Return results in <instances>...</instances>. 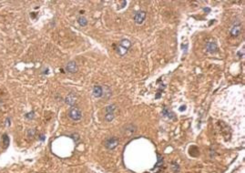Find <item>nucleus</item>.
I'll return each instance as SVG.
<instances>
[{"label":"nucleus","mask_w":245,"mask_h":173,"mask_svg":"<svg viewBox=\"0 0 245 173\" xmlns=\"http://www.w3.org/2000/svg\"><path fill=\"white\" fill-rule=\"evenodd\" d=\"M131 46V42L128 39H123L120 41L119 46L117 47V53L120 56H124L127 52H128L129 48Z\"/></svg>","instance_id":"obj_1"},{"label":"nucleus","mask_w":245,"mask_h":173,"mask_svg":"<svg viewBox=\"0 0 245 173\" xmlns=\"http://www.w3.org/2000/svg\"><path fill=\"white\" fill-rule=\"evenodd\" d=\"M68 117H69L72 120L78 121V120H80L81 118H82V112H81V110L80 108L73 107L68 110Z\"/></svg>","instance_id":"obj_2"},{"label":"nucleus","mask_w":245,"mask_h":173,"mask_svg":"<svg viewBox=\"0 0 245 173\" xmlns=\"http://www.w3.org/2000/svg\"><path fill=\"white\" fill-rule=\"evenodd\" d=\"M104 145L107 149H114L117 145H119V139H117L116 137H110V138H107L105 142H104Z\"/></svg>","instance_id":"obj_3"},{"label":"nucleus","mask_w":245,"mask_h":173,"mask_svg":"<svg viewBox=\"0 0 245 173\" xmlns=\"http://www.w3.org/2000/svg\"><path fill=\"white\" fill-rule=\"evenodd\" d=\"M146 17H147V13L145 11H142V10H140V11H138L135 14V16H134L135 23L136 24H139V25L142 24L145 21Z\"/></svg>","instance_id":"obj_4"},{"label":"nucleus","mask_w":245,"mask_h":173,"mask_svg":"<svg viewBox=\"0 0 245 173\" xmlns=\"http://www.w3.org/2000/svg\"><path fill=\"white\" fill-rule=\"evenodd\" d=\"M241 32V26L239 24V23H235L231 27V30H230V33L231 35V37H237L240 36Z\"/></svg>","instance_id":"obj_5"},{"label":"nucleus","mask_w":245,"mask_h":173,"mask_svg":"<svg viewBox=\"0 0 245 173\" xmlns=\"http://www.w3.org/2000/svg\"><path fill=\"white\" fill-rule=\"evenodd\" d=\"M206 49H207V51L209 53L213 54V53H216L218 51V46H217V44L215 43V42L210 41L206 45Z\"/></svg>","instance_id":"obj_6"},{"label":"nucleus","mask_w":245,"mask_h":173,"mask_svg":"<svg viewBox=\"0 0 245 173\" xmlns=\"http://www.w3.org/2000/svg\"><path fill=\"white\" fill-rule=\"evenodd\" d=\"M66 68H67V70L68 71V72H69V73H72V74L77 73V70H78L76 62H74V61H70V62H68V63L67 64Z\"/></svg>","instance_id":"obj_7"},{"label":"nucleus","mask_w":245,"mask_h":173,"mask_svg":"<svg viewBox=\"0 0 245 173\" xmlns=\"http://www.w3.org/2000/svg\"><path fill=\"white\" fill-rule=\"evenodd\" d=\"M65 101H66L67 104H68L69 106H72V107H73V106L76 104V102H77V97H76L75 94L70 93V94H68V95L66 97Z\"/></svg>","instance_id":"obj_8"},{"label":"nucleus","mask_w":245,"mask_h":173,"mask_svg":"<svg viewBox=\"0 0 245 173\" xmlns=\"http://www.w3.org/2000/svg\"><path fill=\"white\" fill-rule=\"evenodd\" d=\"M163 166H164L163 159H162V157H160V155H158V162H157L156 166L154 167V169H153L152 170H154V171L156 172L157 169H159V173H162V171H163Z\"/></svg>","instance_id":"obj_9"},{"label":"nucleus","mask_w":245,"mask_h":173,"mask_svg":"<svg viewBox=\"0 0 245 173\" xmlns=\"http://www.w3.org/2000/svg\"><path fill=\"white\" fill-rule=\"evenodd\" d=\"M92 94L95 98H100L103 95V88L99 86V85H96L93 88V91H92Z\"/></svg>","instance_id":"obj_10"},{"label":"nucleus","mask_w":245,"mask_h":173,"mask_svg":"<svg viewBox=\"0 0 245 173\" xmlns=\"http://www.w3.org/2000/svg\"><path fill=\"white\" fill-rule=\"evenodd\" d=\"M162 114L166 117H168L169 118H173V114L171 111H170L167 108H164L163 110H162Z\"/></svg>","instance_id":"obj_11"},{"label":"nucleus","mask_w":245,"mask_h":173,"mask_svg":"<svg viewBox=\"0 0 245 173\" xmlns=\"http://www.w3.org/2000/svg\"><path fill=\"white\" fill-rule=\"evenodd\" d=\"M116 105H110L106 107V113H115V110H116Z\"/></svg>","instance_id":"obj_12"},{"label":"nucleus","mask_w":245,"mask_h":173,"mask_svg":"<svg viewBox=\"0 0 245 173\" xmlns=\"http://www.w3.org/2000/svg\"><path fill=\"white\" fill-rule=\"evenodd\" d=\"M77 22H78V24H80L81 27H85V26H87V18H85V17H80L77 18Z\"/></svg>","instance_id":"obj_13"},{"label":"nucleus","mask_w":245,"mask_h":173,"mask_svg":"<svg viewBox=\"0 0 245 173\" xmlns=\"http://www.w3.org/2000/svg\"><path fill=\"white\" fill-rule=\"evenodd\" d=\"M114 117H115V115H114L113 113H106V115H105V119H106L107 121L110 122V121L113 120Z\"/></svg>","instance_id":"obj_14"},{"label":"nucleus","mask_w":245,"mask_h":173,"mask_svg":"<svg viewBox=\"0 0 245 173\" xmlns=\"http://www.w3.org/2000/svg\"><path fill=\"white\" fill-rule=\"evenodd\" d=\"M171 165H172V166H171L172 170H173L175 173L179 172V170H180V167L178 166V164H177V163H174V162H172V164H171Z\"/></svg>","instance_id":"obj_15"},{"label":"nucleus","mask_w":245,"mask_h":173,"mask_svg":"<svg viewBox=\"0 0 245 173\" xmlns=\"http://www.w3.org/2000/svg\"><path fill=\"white\" fill-rule=\"evenodd\" d=\"M3 142H4V144H5V149L6 148V147H8V142H9V139H8V136H6V135H4V137H3Z\"/></svg>","instance_id":"obj_16"},{"label":"nucleus","mask_w":245,"mask_h":173,"mask_svg":"<svg viewBox=\"0 0 245 173\" xmlns=\"http://www.w3.org/2000/svg\"><path fill=\"white\" fill-rule=\"evenodd\" d=\"M34 134H35V130H33V129H29V131H28V136H30L31 138L34 136Z\"/></svg>","instance_id":"obj_17"},{"label":"nucleus","mask_w":245,"mask_h":173,"mask_svg":"<svg viewBox=\"0 0 245 173\" xmlns=\"http://www.w3.org/2000/svg\"><path fill=\"white\" fill-rule=\"evenodd\" d=\"M27 118H34V112H31L30 114H27V116H26Z\"/></svg>","instance_id":"obj_18"},{"label":"nucleus","mask_w":245,"mask_h":173,"mask_svg":"<svg viewBox=\"0 0 245 173\" xmlns=\"http://www.w3.org/2000/svg\"><path fill=\"white\" fill-rule=\"evenodd\" d=\"M203 11L206 12V13H210V12H211V8H209V7H204V8H203Z\"/></svg>","instance_id":"obj_19"},{"label":"nucleus","mask_w":245,"mask_h":173,"mask_svg":"<svg viewBox=\"0 0 245 173\" xmlns=\"http://www.w3.org/2000/svg\"><path fill=\"white\" fill-rule=\"evenodd\" d=\"M39 139H40L41 141L45 140V136H43V135H40V136H39Z\"/></svg>","instance_id":"obj_20"}]
</instances>
